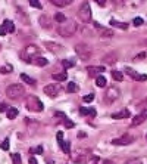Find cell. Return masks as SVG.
I'll use <instances>...</instances> for the list:
<instances>
[{"instance_id":"1","label":"cell","mask_w":147,"mask_h":164,"mask_svg":"<svg viewBox=\"0 0 147 164\" xmlns=\"http://www.w3.org/2000/svg\"><path fill=\"white\" fill-rule=\"evenodd\" d=\"M78 31V24L72 19H66L65 22L57 25V34L60 37H72Z\"/></svg>"},{"instance_id":"2","label":"cell","mask_w":147,"mask_h":164,"mask_svg":"<svg viewBox=\"0 0 147 164\" xmlns=\"http://www.w3.org/2000/svg\"><path fill=\"white\" fill-rule=\"evenodd\" d=\"M25 95V87L19 83H15V84H10L6 87V96L9 99H19Z\"/></svg>"},{"instance_id":"3","label":"cell","mask_w":147,"mask_h":164,"mask_svg":"<svg viewBox=\"0 0 147 164\" xmlns=\"http://www.w3.org/2000/svg\"><path fill=\"white\" fill-rule=\"evenodd\" d=\"M40 53V47L35 46V45H28L27 47H24V50L21 52V58H22L25 62H29L31 58H34V56H38Z\"/></svg>"},{"instance_id":"4","label":"cell","mask_w":147,"mask_h":164,"mask_svg":"<svg viewBox=\"0 0 147 164\" xmlns=\"http://www.w3.org/2000/svg\"><path fill=\"white\" fill-rule=\"evenodd\" d=\"M78 18L81 19L82 22H90L91 21V7H90V3L88 2H84L80 9H78Z\"/></svg>"},{"instance_id":"5","label":"cell","mask_w":147,"mask_h":164,"mask_svg":"<svg viewBox=\"0 0 147 164\" xmlns=\"http://www.w3.org/2000/svg\"><path fill=\"white\" fill-rule=\"evenodd\" d=\"M25 104H27V108L29 111H34V112H41L43 111V104H41V101L37 96H31V95L27 96Z\"/></svg>"},{"instance_id":"6","label":"cell","mask_w":147,"mask_h":164,"mask_svg":"<svg viewBox=\"0 0 147 164\" xmlns=\"http://www.w3.org/2000/svg\"><path fill=\"white\" fill-rule=\"evenodd\" d=\"M75 52L80 55V58L82 61H88L91 58V49L86 45V43H78L75 46Z\"/></svg>"},{"instance_id":"7","label":"cell","mask_w":147,"mask_h":164,"mask_svg":"<svg viewBox=\"0 0 147 164\" xmlns=\"http://www.w3.org/2000/svg\"><path fill=\"white\" fill-rule=\"evenodd\" d=\"M118 98H119V89L118 87L110 86L106 89V93H104V102H106V104H113Z\"/></svg>"},{"instance_id":"8","label":"cell","mask_w":147,"mask_h":164,"mask_svg":"<svg viewBox=\"0 0 147 164\" xmlns=\"http://www.w3.org/2000/svg\"><path fill=\"white\" fill-rule=\"evenodd\" d=\"M44 47L49 50V52L55 53V55L62 53V52L65 50V49H63V46L59 45V43H55V42H44Z\"/></svg>"},{"instance_id":"9","label":"cell","mask_w":147,"mask_h":164,"mask_svg":"<svg viewBox=\"0 0 147 164\" xmlns=\"http://www.w3.org/2000/svg\"><path fill=\"white\" fill-rule=\"evenodd\" d=\"M146 120H147V109H141L140 114H137L131 120V127H137V126L143 124Z\"/></svg>"},{"instance_id":"10","label":"cell","mask_w":147,"mask_h":164,"mask_svg":"<svg viewBox=\"0 0 147 164\" xmlns=\"http://www.w3.org/2000/svg\"><path fill=\"white\" fill-rule=\"evenodd\" d=\"M43 92H44V95H47V96H50V98H55V96L59 93V92H60V86H59V84H55V83H51V84L44 86Z\"/></svg>"},{"instance_id":"11","label":"cell","mask_w":147,"mask_h":164,"mask_svg":"<svg viewBox=\"0 0 147 164\" xmlns=\"http://www.w3.org/2000/svg\"><path fill=\"white\" fill-rule=\"evenodd\" d=\"M57 140H59V146L62 148V151H63L65 154H69L71 152V143L68 140H63V133L62 132H57Z\"/></svg>"},{"instance_id":"12","label":"cell","mask_w":147,"mask_h":164,"mask_svg":"<svg viewBox=\"0 0 147 164\" xmlns=\"http://www.w3.org/2000/svg\"><path fill=\"white\" fill-rule=\"evenodd\" d=\"M38 22H40V25L43 27L44 30H50L51 27H53V22H51V19H50L47 15H40Z\"/></svg>"},{"instance_id":"13","label":"cell","mask_w":147,"mask_h":164,"mask_svg":"<svg viewBox=\"0 0 147 164\" xmlns=\"http://www.w3.org/2000/svg\"><path fill=\"white\" fill-rule=\"evenodd\" d=\"M132 140H134V138H131V136H128V135H125V136H122V138L113 139L112 143H113V145H130Z\"/></svg>"},{"instance_id":"14","label":"cell","mask_w":147,"mask_h":164,"mask_svg":"<svg viewBox=\"0 0 147 164\" xmlns=\"http://www.w3.org/2000/svg\"><path fill=\"white\" fill-rule=\"evenodd\" d=\"M127 74L128 76H131L134 80H137V81H146L147 80V76H144V74H138V73H135V71L132 70V68H130V67H127Z\"/></svg>"},{"instance_id":"15","label":"cell","mask_w":147,"mask_h":164,"mask_svg":"<svg viewBox=\"0 0 147 164\" xmlns=\"http://www.w3.org/2000/svg\"><path fill=\"white\" fill-rule=\"evenodd\" d=\"M74 161L77 164H87L90 161V152L87 151L86 154H80V151H78V157L74 158Z\"/></svg>"},{"instance_id":"16","label":"cell","mask_w":147,"mask_h":164,"mask_svg":"<svg viewBox=\"0 0 147 164\" xmlns=\"http://www.w3.org/2000/svg\"><path fill=\"white\" fill-rule=\"evenodd\" d=\"M29 64H34L37 67H46L49 64V61L46 58H43V56H34V58H31Z\"/></svg>"},{"instance_id":"17","label":"cell","mask_w":147,"mask_h":164,"mask_svg":"<svg viewBox=\"0 0 147 164\" xmlns=\"http://www.w3.org/2000/svg\"><path fill=\"white\" fill-rule=\"evenodd\" d=\"M102 62L103 64H106V65H110V64H115L116 62V53H108V55H104L103 59H102Z\"/></svg>"},{"instance_id":"18","label":"cell","mask_w":147,"mask_h":164,"mask_svg":"<svg viewBox=\"0 0 147 164\" xmlns=\"http://www.w3.org/2000/svg\"><path fill=\"white\" fill-rule=\"evenodd\" d=\"M130 117H131V112L128 109H122L112 115V118H115V120H122V118H130Z\"/></svg>"},{"instance_id":"19","label":"cell","mask_w":147,"mask_h":164,"mask_svg":"<svg viewBox=\"0 0 147 164\" xmlns=\"http://www.w3.org/2000/svg\"><path fill=\"white\" fill-rule=\"evenodd\" d=\"M87 71H88V76L94 77V76H99L100 73H103V71H104V67H88Z\"/></svg>"},{"instance_id":"20","label":"cell","mask_w":147,"mask_h":164,"mask_svg":"<svg viewBox=\"0 0 147 164\" xmlns=\"http://www.w3.org/2000/svg\"><path fill=\"white\" fill-rule=\"evenodd\" d=\"M113 36H115V33L110 28H100V37L102 38H110Z\"/></svg>"},{"instance_id":"21","label":"cell","mask_w":147,"mask_h":164,"mask_svg":"<svg viewBox=\"0 0 147 164\" xmlns=\"http://www.w3.org/2000/svg\"><path fill=\"white\" fill-rule=\"evenodd\" d=\"M110 25L116 27V28H121V30H128V24L127 22H119V21H116V19H110Z\"/></svg>"},{"instance_id":"22","label":"cell","mask_w":147,"mask_h":164,"mask_svg":"<svg viewBox=\"0 0 147 164\" xmlns=\"http://www.w3.org/2000/svg\"><path fill=\"white\" fill-rule=\"evenodd\" d=\"M50 3L55 5V6H57V7H63V6L72 3V0H50Z\"/></svg>"},{"instance_id":"23","label":"cell","mask_w":147,"mask_h":164,"mask_svg":"<svg viewBox=\"0 0 147 164\" xmlns=\"http://www.w3.org/2000/svg\"><path fill=\"white\" fill-rule=\"evenodd\" d=\"M2 25L6 28V31H7V33H13V31H15V25H13L12 21H9V19H5Z\"/></svg>"},{"instance_id":"24","label":"cell","mask_w":147,"mask_h":164,"mask_svg":"<svg viewBox=\"0 0 147 164\" xmlns=\"http://www.w3.org/2000/svg\"><path fill=\"white\" fill-rule=\"evenodd\" d=\"M18 114H19V111H18L16 108H9V109L6 111V115H7L9 120H15V118L18 117Z\"/></svg>"},{"instance_id":"25","label":"cell","mask_w":147,"mask_h":164,"mask_svg":"<svg viewBox=\"0 0 147 164\" xmlns=\"http://www.w3.org/2000/svg\"><path fill=\"white\" fill-rule=\"evenodd\" d=\"M96 84H97V87H106L108 81H106V78H104V76L99 74V76L96 77Z\"/></svg>"},{"instance_id":"26","label":"cell","mask_w":147,"mask_h":164,"mask_svg":"<svg viewBox=\"0 0 147 164\" xmlns=\"http://www.w3.org/2000/svg\"><path fill=\"white\" fill-rule=\"evenodd\" d=\"M53 77L56 81H65V80H68V74H66V71H63V73H55Z\"/></svg>"},{"instance_id":"27","label":"cell","mask_w":147,"mask_h":164,"mask_svg":"<svg viewBox=\"0 0 147 164\" xmlns=\"http://www.w3.org/2000/svg\"><path fill=\"white\" fill-rule=\"evenodd\" d=\"M21 80H22L24 83L29 84V86H35V80H34V78H31V77H28L27 74H21Z\"/></svg>"},{"instance_id":"28","label":"cell","mask_w":147,"mask_h":164,"mask_svg":"<svg viewBox=\"0 0 147 164\" xmlns=\"http://www.w3.org/2000/svg\"><path fill=\"white\" fill-rule=\"evenodd\" d=\"M80 114L81 115H96V111L91 109V108H80Z\"/></svg>"},{"instance_id":"29","label":"cell","mask_w":147,"mask_h":164,"mask_svg":"<svg viewBox=\"0 0 147 164\" xmlns=\"http://www.w3.org/2000/svg\"><path fill=\"white\" fill-rule=\"evenodd\" d=\"M112 78H113V80H116V81H122V80H124V76H122L121 71L113 70V71H112Z\"/></svg>"},{"instance_id":"30","label":"cell","mask_w":147,"mask_h":164,"mask_svg":"<svg viewBox=\"0 0 147 164\" xmlns=\"http://www.w3.org/2000/svg\"><path fill=\"white\" fill-rule=\"evenodd\" d=\"M55 21H56L57 24H62V22H65V21H66V16L62 13V12H56V15H55Z\"/></svg>"},{"instance_id":"31","label":"cell","mask_w":147,"mask_h":164,"mask_svg":"<svg viewBox=\"0 0 147 164\" xmlns=\"http://www.w3.org/2000/svg\"><path fill=\"white\" fill-rule=\"evenodd\" d=\"M77 84L75 83H74V81H69V83H68V87H66V92H68V93H74V92H77Z\"/></svg>"},{"instance_id":"32","label":"cell","mask_w":147,"mask_h":164,"mask_svg":"<svg viewBox=\"0 0 147 164\" xmlns=\"http://www.w3.org/2000/svg\"><path fill=\"white\" fill-rule=\"evenodd\" d=\"M12 70H13L12 65H5V67L0 68V73H2V74H7V73H12Z\"/></svg>"},{"instance_id":"33","label":"cell","mask_w":147,"mask_h":164,"mask_svg":"<svg viewBox=\"0 0 147 164\" xmlns=\"http://www.w3.org/2000/svg\"><path fill=\"white\" fill-rule=\"evenodd\" d=\"M94 98H96V95H94L93 92H91V93H88V95H86V96H84V98H82V101H84V102H87V104H88V102H93V101H94Z\"/></svg>"},{"instance_id":"34","label":"cell","mask_w":147,"mask_h":164,"mask_svg":"<svg viewBox=\"0 0 147 164\" xmlns=\"http://www.w3.org/2000/svg\"><path fill=\"white\" fill-rule=\"evenodd\" d=\"M62 65H63L65 68H72L74 65H75V62H74V61H68V59H63V61H62Z\"/></svg>"},{"instance_id":"35","label":"cell","mask_w":147,"mask_h":164,"mask_svg":"<svg viewBox=\"0 0 147 164\" xmlns=\"http://www.w3.org/2000/svg\"><path fill=\"white\" fill-rule=\"evenodd\" d=\"M29 2V5L33 6V7H35V9H41V3L38 2V0H28Z\"/></svg>"},{"instance_id":"36","label":"cell","mask_w":147,"mask_h":164,"mask_svg":"<svg viewBox=\"0 0 147 164\" xmlns=\"http://www.w3.org/2000/svg\"><path fill=\"white\" fill-rule=\"evenodd\" d=\"M12 160H13V164H21V155L19 154H12Z\"/></svg>"},{"instance_id":"37","label":"cell","mask_w":147,"mask_h":164,"mask_svg":"<svg viewBox=\"0 0 147 164\" xmlns=\"http://www.w3.org/2000/svg\"><path fill=\"white\" fill-rule=\"evenodd\" d=\"M124 164H143V163H141V160H138V158H131V160H127Z\"/></svg>"},{"instance_id":"38","label":"cell","mask_w":147,"mask_h":164,"mask_svg":"<svg viewBox=\"0 0 147 164\" xmlns=\"http://www.w3.org/2000/svg\"><path fill=\"white\" fill-rule=\"evenodd\" d=\"M63 124H65V127H69V129H72L74 126V121H71V120H68V118H63Z\"/></svg>"},{"instance_id":"39","label":"cell","mask_w":147,"mask_h":164,"mask_svg":"<svg viewBox=\"0 0 147 164\" xmlns=\"http://www.w3.org/2000/svg\"><path fill=\"white\" fill-rule=\"evenodd\" d=\"M132 24H134L135 27H140V25L143 24V18H140V16H137V18H134V21H132Z\"/></svg>"},{"instance_id":"40","label":"cell","mask_w":147,"mask_h":164,"mask_svg":"<svg viewBox=\"0 0 147 164\" xmlns=\"http://www.w3.org/2000/svg\"><path fill=\"white\" fill-rule=\"evenodd\" d=\"M43 154V146H41V145H38L35 149H31V154Z\"/></svg>"},{"instance_id":"41","label":"cell","mask_w":147,"mask_h":164,"mask_svg":"<svg viewBox=\"0 0 147 164\" xmlns=\"http://www.w3.org/2000/svg\"><path fill=\"white\" fill-rule=\"evenodd\" d=\"M138 107H140L141 109H147V98H146V99H143V101L140 102Z\"/></svg>"},{"instance_id":"42","label":"cell","mask_w":147,"mask_h":164,"mask_svg":"<svg viewBox=\"0 0 147 164\" xmlns=\"http://www.w3.org/2000/svg\"><path fill=\"white\" fill-rule=\"evenodd\" d=\"M2 149H5V151L9 149V139H5V140H3V143H2Z\"/></svg>"},{"instance_id":"43","label":"cell","mask_w":147,"mask_h":164,"mask_svg":"<svg viewBox=\"0 0 147 164\" xmlns=\"http://www.w3.org/2000/svg\"><path fill=\"white\" fill-rule=\"evenodd\" d=\"M144 58H146V52H141L140 55H137V56L134 58V61H141V59H144Z\"/></svg>"},{"instance_id":"44","label":"cell","mask_w":147,"mask_h":164,"mask_svg":"<svg viewBox=\"0 0 147 164\" xmlns=\"http://www.w3.org/2000/svg\"><path fill=\"white\" fill-rule=\"evenodd\" d=\"M6 33H7L6 28H5L3 25H0V36H6Z\"/></svg>"},{"instance_id":"45","label":"cell","mask_w":147,"mask_h":164,"mask_svg":"<svg viewBox=\"0 0 147 164\" xmlns=\"http://www.w3.org/2000/svg\"><path fill=\"white\" fill-rule=\"evenodd\" d=\"M96 3L99 6H106V0H96Z\"/></svg>"},{"instance_id":"46","label":"cell","mask_w":147,"mask_h":164,"mask_svg":"<svg viewBox=\"0 0 147 164\" xmlns=\"http://www.w3.org/2000/svg\"><path fill=\"white\" fill-rule=\"evenodd\" d=\"M29 164H37V160L34 157H29Z\"/></svg>"},{"instance_id":"47","label":"cell","mask_w":147,"mask_h":164,"mask_svg":"<svg viewBox=\"0 0 147 164\" xmlns=\"http://www.w3.org/2000/svg\"><path fill=\"white\" fill-rule=\"evenodd\" d=\"M0 111H7V105L2 104V105H0Z\"/></svg>"},{"instance_id":"48","label":"cell","mask_w":147,"mask_h":164,"mask_svg":"<svg viewBox=\"0 0 147 164\" xmlns=\"http://www.w3.org/2000/svg\"><path fill=\"white\" fill-rule=\"evenodd\" d=\"M103 164H112V163H110V161H108V160H106V161H103Z\"/></svg>"},{"instance_id":"49","label":"cell","mask_w":147,"mask_h":164,"mask_svg":"<svg viewBox=\"0 0 147 164\" xmlns=\"http://www.w3.org/2000/svg\"><path fill=\"white\" fill-rule=\"evenodd\" d=\"M94 164H97V163H94Z\"/></svg>"}]
</instances>
